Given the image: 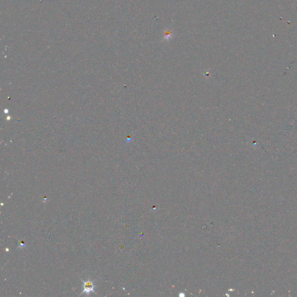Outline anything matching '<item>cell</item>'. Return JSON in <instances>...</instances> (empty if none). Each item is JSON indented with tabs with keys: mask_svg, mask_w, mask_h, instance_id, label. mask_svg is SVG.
Wrapping results in <instances>:
<instances>
[{
	"mask_svg": "<svg viewBox=\"0 0 297 297\" xmlns=\"http://www.w3.org/2000/svg\"><path fill=\"white\" fill-rule=\"evenodd\" d=\"M83 282V291L80 296H81L83 294H85L86 296H89L91 293H94V294H97L95 292V290L97 288V286L94 283V281L91 280V279L88 278L86 280H83L81 279Z\"/></svg>",
	"mask_w": 297,
	"mask_h": 297,
	"instance_id": "6da1fadb",
	"label": "cell"
}]
</instances>
